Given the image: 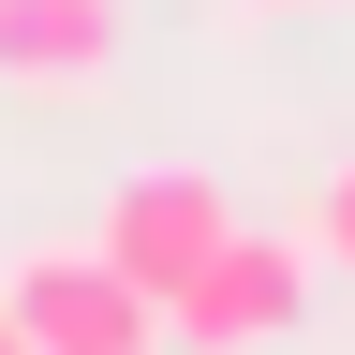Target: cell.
<instances>
[{"mask_svg": "<svg viewBox=\"0 0 355 355\" xmlns=\"http://www.w3.org/2000/svg\"><path fill=\"white\" fill-rule=\"evenodd\" d=\"M296 311H311V237H252V222H237V237L163 296V340L178 355H266Z\"/></svg>", "mask_w": 355, "mask_h": 355, "instance_id": "cell-1", "label": "cell"}, {"mask_svg": "<svg viewBox=\"0 0 355 355\" xmlns=\"http://www.w3.org/2000/svg\"><path fill=\"white\" fill-rule=\"evenodd\" d=\"M0 326H15V355H163V311L104 252H30L0 282Z\"/></svg>", "mask_w": 355, "mask_h": 355, "instance_id": "cell-2", "label": "cell"}, {"mask_svg": "<svg viewBox=\"0 0 355 355\" xmlns=\"http://www.w3.org/2000/svg\"><path fill=\"white\" fill-rule=\"evenodd\" d=\"M222 237H237V193H222V178H193V163H148V178H119V193H104V266H119L148 311L193 282Z\"/></svg>", "mask_w": 355, "mask_h": 355, "instance_id": "cell-3", "label": "cell"}, {"mask_svg": "<svg viewBox=\"0 0 355 355\" xmlns=\"http://www.w3.org/2000/svg\"><path fill=\"white\" fill-rule=\"evenodd\" d=\"M119 0H0V89H104Z\"/></svg>", "mask_w": 355, "mask_h": 355, "instance_id": "cell-4", "label": "cell"}, {"mask_svg": "<svg viewBox=\"0 0 355 355\" xmlns=\"http://www.w3.org/2000/svg\"><path fill=\"white\" fill-rule=\"evenodd\" d=\"M311 252H340V266H355V148L326 163V193H311Z\"/></svg>", "mask_w": 355, "mask_h": 355, "instance_id": "cell-5", "label": "cell"}, {"mask_svg": "<svg viewBox=\"0 0 355 355\" xmlns=\"http://www.w3.org/2000/svg\"><path fill=\"white\" fill-rule=\"evenodd\" d=\"M266 15H326V0H266Z\"/></svg>", "mask_w": 355, "mask_h": 355, "instance_id": "cell-6", "label": "cell"}, {"mask_svg": "<svg viewBox=\"0 0 355 355\" xmlns=\"http://www.w3.org/2000/svg\"><path fill=\"white\" fill-rule=\"evenodd\" d=\"M0 355H15V326H0Z\"/></svg>", "mask_w": 355, "mask_h": 355, "instance_id": "cell-7", "label": "cell"}]
</instances>
